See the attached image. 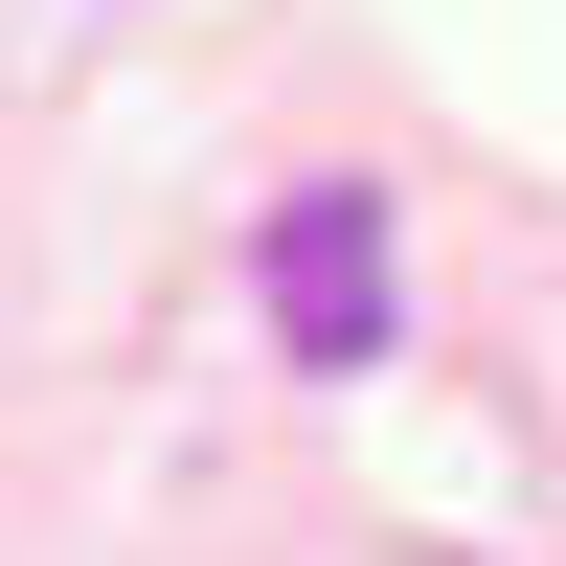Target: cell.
I'll return each mask as SVG.
<instances>
[{"mask_svg":"<svg viewBox=\"0 0 566 566\" xmlns=\"http://www.w3.org/2000/svg\"><path fill=\"white\" fill-rule=\"evenodd\" d=\"M386 317H408L386 181H295V205H272V340L295 363H386Z\"/></svg>","mask_w":566,"mask_h":566,"instance_id":"1","label":"cell"}]
</instances>
